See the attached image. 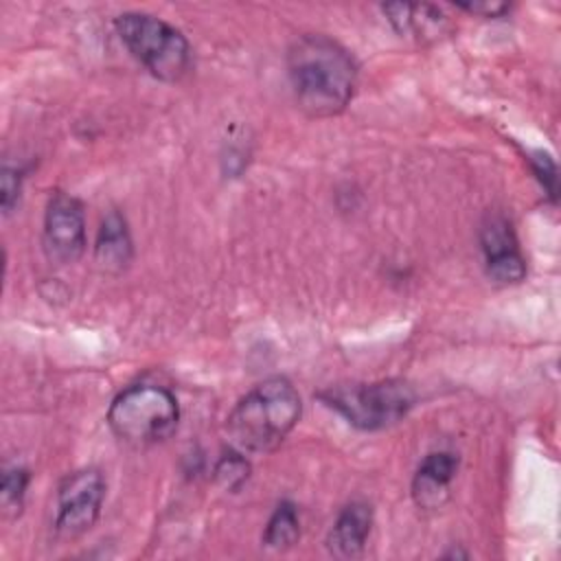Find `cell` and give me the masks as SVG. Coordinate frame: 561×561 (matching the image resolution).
<instances>
[{
    "mask_svg": "<svg viewBox=\"0 0 561 561\" xmlns=\"http://www.w3.org/2000/svg\"><path fill=\"white\" fill-rule=\"evenodd\" d=\"M287 72L298 105L316 118L340 114L355 94V61L327 35L298 37L287 53Z\"/></svg>",
    "mask_w": 561,
    "mask_h": 561,
    "instance_id": "obj_1",
    "label": "cell"
},
{
    "mask_svg": "<svg viewBox=\"0 0 561 561\" xmlns=\"http://www.w3.org/2000/svg\"><path fill=\"white\" fill-rule=\"evenodd\" d=\"M302 412L300 394L285 377L256 383L226 419L230 445L243 454H267L294 430Z\"/></svg>",
    "mask_w": 561,
    "mask_h": 561,
    "instance_id": "obj_2",
    "label": "cell"
},
{
    "mask_svg": "<svg viewBox=\"0 0 561 561\" xmlns=\"http://www.w3.org/2000/svg\"><path fill=\"white\" fill-rule=\"evenodd\" d=\"M180 421L178 399L156 383H136L114 397L107 410L110 430L129 445L169 438Z\"/></svg>",
    "mask_w": 561,
    "mask_h": 561,
    "instance_id": "obj_3",
    "label": "cell"
},
{
    "mask_svg": "<svg viewBox=\"0 0 561 561\" xmlns=\"http://www.w3.org/2000/svg\"><path fill=\"white\" fill-rule=\"evenodd\" d=\"M116 33L127 50L160 81H178L191 66L186 37L151 13H121L114 20Z\"/></svg>",
    "mask_w": 561,
    "mask_h": 561,
    "instance_id": "obj_4",
    "label": "cell"
},
{
    "mask_svg": "<svg viewBox=\"0 0 561 561\" xmlns=\"http://www.w3.org/2000/svg\"><path fill=\"white\" fill-rule=\"evenodd\" d=\"M353 427L373 432L401 421L414 405V390L401 379H386L359 386H340L320 394Z\"/></svg>",
    "mask_w": 561,
    "mask_h": 561,
    "instance_id": "obj_5",
    "label": "cell"
},
{
    "mask_svg": "<svg viewBox=\"0 0 561 561\" xmlns=\"http://www.w3.org/2000/svg\"><path fill=\"white\" fill-rule=\"evenodd\" d=\"M105 497V480L96 469H83L66 478L57 495L55 530L61 537H79L99 519Z\"/></svg>",
    "mask_w": 561,
    "mask_h": 561,
    "instance_id": "obj_6",
    "label": "cell"
},
{
    "mask_svg": "<svg viewBox=\"0 0 561 561\" xmlns=\"http://www.w3.org/2000/svg\"><path fill=\"white\" fill-rule=\"evenodd\" d=\"M44 250L48 259L59 265L75 263L85 252L83 208L66 193H57L48 202L44 217Z\"/></svg>",
    "mask_w": 561,
    "mask_h": 561,
    "instance_id": "obj_7",
    "label": "cell"
},
{
    "mask_svg": "<svg viewBox=\"0 0 561 561\" xmlns=\"http://www.w3.org/2000/svg\"><path fill=\"white\" fill-rule=\"evenodd\" d=\"M458 471V456L434 451L423 458L412 480V497L421 508H438L449 497L451 480Z\"/></svg>",
    "mask_w": 561,
    "mask_h": 561,
    "instance_id": "obj_8",
    "label": "cell"
},
{
    "mask_svg": "<svg viewBox=\"0 0 561 561\" xmlns=\"http://www.w3.org/2000/svg\"><path fill=\"white\" fill-rule=\"evenodd\" d=\"M370 526H373V511L368 504L353 502L344 506L327 537V546L331 554L340 559H353L362 554L366 539L370 535Z\"/></svg>",
    "mask_w": 561,
    "mask_h": 561,
    "instance_id": "obj_9",
    "label": "cell"
},
{
    "mask_svg": "<svg viewBox=\"0 0 561 561\" xmlns=\"http://www.w3.org/2000/svg\"><path fill=\"white\" fill-rule=\"evenodd\" d=\"M383 13L388 15L390 24L401 35H412L416 39L438 37L447 28V18L432 4H410V2H394L383 4Z\"/></svg>",
    "mask_w": 561,
    "mask_h": 561,
    "instance_id": "obj_10",
    "label": "cell"
},
{
    "mask_svg": "<svg viewBox=\"0 0 561 561\" xmlns=\"http://www.w3.org/2000/svg\"><path fill=\"white\" fill-rule=\"evenodd\" d=\"M96 263L105 272H121L131 261V239L125 219L118 213H110L99 230L94 245Z\"/></svg>",
    "mask_w": 561,
    "mask_h": 561,
    "instance_id": "obj_11",
    "label": "cell"
},
{
    "mask_svg": "<svg viewBox=\"0 0 561 561\" xmlns=\"http://www.w3.org/2000/svg\"><path fill=\"white\" fill-rule=\"evenodd\" d=\"M298 537H300V522H298L296 506L291 502H280L265 526L263 543L270 550H287L298 541Z\"/></svg>",
    "mask_w": 561,
    "mask_h": 561,
    "instance_id": "obj_12",
    "label": "cell"
},
{
    "mask_svg": "<svg viewBox=\"0 0 561 561\" xmlns=\"http://www.w3.org/2000/svg\"><path fill=\"white\" fill-rule=\"evenodd\" d=\"M213 476H215V482H217L224 491L234 493V491H239V489L245 484V480H248V476H250V462L245 460V454L239 451V449L226 451V454L217 460Z\"/></svg>",
    "mask_w": 561,
    "mask_h": 561,
    "instance_id": "obj_13",
    "label": "cell"
},
{
    "mask_svg": "<svg viewBox=\"0 0 561 561\" xmlns=\"http://www.w3.org/2000/svg\"><path fill=\"white\" fill-rule=\"evenodd\" d=\"M26 486H28V471L22 469V467H13V469H7L2 473V482H0V502H2V508L4 513L9 511H18L22 508V502H24V493H26Z\"/></svg>",
    "mask_w": 561,
    "mask_h": 561,
    "instance_id": "obj_14",
    "label": "cell"
},
{
    "mask_svg": "<svg viewBox=\"0 0 561 561\" xmlns=\"http://www.w3.org/2000/svg\"><path fill=\"white\" fill-rule=\"evenodd\" d=\"M530 162H533V169H535L539 182L543 184V188L548 191V195L554 199V197H557V182H559L554 160H552L546 151H535V153L530 156Z\"/></svg>",
    "mask_w": 561,
    "mask_h": 561,
    "instance_id": "obj_15",
    "label": "cell"
},
{
    "mask_svg": "<svg viewBox=\"0 0 561 561\" xmlns=\"http://www.w3.org/2000/svg\"><path fill=\"white\" fill-rule=\"evenodd\" d=\"M0 204H2V213L9 215L13 210V206L18 204L20 197V173L15 169L4 167L2 175H0Z\"/></svg>",
    "mask_w": 561,
    "mask_h": 561,
    "instance_id": "obj_16",
    "label": "cell"
},
{
    "mask_svg": "<svg viewBox=\"0 0 561 561\" xmlns=\"http://www.w3.org/2000/svg\"><path fill=\"white\" fill-rule=\"evenodd\" d=\"M458 7L469 13L484 15V18H500L502 13L508 11V4H504V2H458Z\"/></svg>",
    "mask_w": 561,
    "mask_h": 561,
    "instance_id": "obj_17",
    "label": "cell"
}]
</instances>
